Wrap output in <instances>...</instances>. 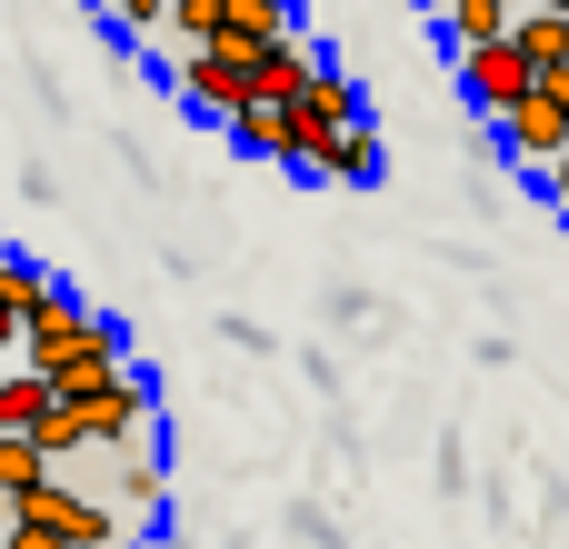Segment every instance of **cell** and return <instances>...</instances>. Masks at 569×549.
Instances as JSON below:
<instances>
[{"label":"cell","instance_id":"21","mask_svg":"<svg viewBox=\"0 0 569 549\" xmlns=\"http://www.w3.org/2000/svg\"><path fill=\"white\" fill-rule=\"evenodd\" d=\"M0 549H70V540H50V530H0Z\"/></svg>","mask_w":569,"mask_h":549},{"label":"cell","instance_id":"1","mask_svg":"<svg viewBox=\"0 0 569 549\" xmlns=\"http://www.w3.org/2000/svg\"><path fill=\"white\" fill-rule=\"evenodd\" d=\"M0 530H50V540H70V549H120V510L90 500L80 480H40L30 500H10Z\"/></svg>","mask_w":569,"mask_h":549},{"label":"cell","instance_id":"17","mask_svg":"<svg viewBox=\"0 0 569 549\" xmlns=\"http://www.w3.org/2000/svg\"><path fill=\"white\" fill-rule=\"evenodd\" d=\"M30 440H40V450H50V470H70V460H80V450H90V440H80V400H50V420H40V430H30Z\"/></svg>","mask_w":569,"mask_h":549},{"label":"cell","instance_id":"13","mask_svg":"<svg viewBox=\"0 0 569 549\" xmlns=\"http://www.w3.org/2000/svg\"><path fill=\"white\" fill-rule=\"evenodd\" d=\"M510 40H520V60H530V70H569V20H560V10H520V20H510Z\"/></svg>","mask_w":569,"mask_h":549},{"label":"cell","instance_id":"4","mask_svg":"<svg viewBox=\"0 0 569 549\" xmlns=\"http://www.w3.org/2000/svg\"><path fill=\"white\" fill-rule=\"evenodd\" d=\"M530 90H540V70L520 60V40H480V50H460V100H470L490 130H500Z\"/></svg>","mask_w":569,"mask_h":549},{"label":"cell","instance_id":"12","mask_svg":"<svg viewBox=\"0 0 569 549\" xmlns=\"http://www.w3.org/2000/svg\"><path fill=\"white\" fill-rule=\"evenodd\" d=\"M270 40H290V0H230L220 50H270Z\"/></svg>","mask_w":569,"mask_h":549},{"label":"cell","instance_id":"8","mask_svg":"<svg viewBox=\"0 0 569 549\" xmlns=\"http://www.w3.org/2000/svg\"><path fill=\"white\" fill-rule=\"evenodd\" d=\"M110 510H160V440L110 450Z\"/></svg>","mask_w":569,"mask_h":549},{"label":"cell","instance_id":"10","mask_svg":"<svg viewBox=\"0 0 569 549\" xmlns=\"http://www.w3.org/2000/svg\"><path fill=\"white\" fill-rule=\"evenodd\" d=\"M320 180H340V190H370L380 180V130L360 120V130H340L330 150H320Z\"/></svg>","mask_w":569,"mask_h":549},{"label":"cell","instance_id":"9","mask_svg":"<svg viewBox=\"0 0 569 549\" xmlns=\"http://www.w3.org/2000/svg\"><path fill=\"white\" fill-rule=\"evenodd\" d=\"M50 400H60V390H50L40 370H20V360H10V370H0V440H10V430L30 440V430L50 420Z\"/></svg>","mask_w":569,"mask_h":549},{"label":"cell","instance_id":"5","mask_svg":"<svg viewBox=\"0 0 569 549\" xmlns=\"http://www.w3.org/2000/svg\"><path fill=\"white\" fill-rule=\"evenodd\" d=\"M250 60H260V50H180L170 80H180V100H190L200 120H240V110H250Z\"/></svg>","mask_w":569,"mask_h":549},{"label":"cell","instance_id":"3","mask_svg":"<svg viewBox=\"0 0 569 549\" xmlns=\"http://www.w3.org/2000/svg\"><path fill=\"white\" fill-rule=\"evenodd\" d=\"M500 150H510L520 170H550L569 150V70H540V90L500 120Z\"/></svg>","mask_w":569,"mask_h":549},{"label":"cell","instance_id":"15","mask_svg":"<svg viewBox=\"0 0 569 549\" xmlns=\"http://www.w3.org/2000/svg\"><path fill=\"white\" fill-rule=\"evenodd\" d=\"M230 140H240L250 160H290V110H260V100H250V110L230 120Z\"/></svg>","mask_w":569,"mask_h":549},{"label":"cell","instance_id":"22","mask_svg":"<svg viewBox=\"0 0 569 549\" xmlns=\"http://www.w3.org/2000/svg\"><path fill=\"white\" fill-rule=\"evenodd\" d=\"M530 10H560V20H569V0H530Z\"/></svg>","mask_w":569,"mask_h":549},{"label":"cell","instance_id":"23","mask_svg":"<svg viewBox=\"0 0 569 549\" xmlns=\"http://www.w3.org/2000/svg\"><path fill=\"white\" fill-rule=\"evenodd\" d=\"M0 270H10V250H0Z\"/></svg>","mask_w":569,"mask_h":549},{"label":"cell","instance_id":"20","mask_svg":"<svg viewBox=\"0 0 569 549\" xmlns=\"http://www.w3.org/2000/svg\"><path fill=\"white\" fill-rule=\"evenodd\" d=\"M10 360H20V310L0 300V370H10Z\"/></svg>","mask_w":569,"mask_h":549},{"label":"cell","instance_id":"7","mask_svg":"<svg viewBox=\"0 0 569 549\" xmlns=\"http://www.w3.org/2000/svg\"><path fill=\"white\" fill-rule=\"evenodd\" d=\"M80 330H90V310H80L70 290H60V300H40V310H30V330H20V370H40V380H50V370L80 350Z\"/></svg>","mask_w":569,"mask_h":549},{"label":"cell","instance_id":"2","mask_svg":"<svg viewBox=\"0 0 569 549\" xmlns=\"http://www.w3.org/2000/svg\"><path fill=\"white\" fill-rule=\"evenodd\" d=\"M360 120H370V100H360V80L320 60V80H310V90L290 100V170H310V180H320V150H330L340 130H360Z\"/></svg>","mask_w":569,"mask_h":549},{"label":"cell","instance_id":"18","mask_svg":"<svg viewBox=\"0 0 569 549\" xmlns=\"http://www.w3.org/2000/svg\"><path fill=\"white\" fill-rule=\"evenodd\" d=\"M110 10V30H130V40H160L170 30V0H100Z\"/></svg>","mask_w":569,"mask_h":549},{"label":"cell","instance_id":"6","mask_svg":"<svg viewBox=\"0 0 569 549\" xmlns=\"http://www.w3.org/2000/svg\"><path fill=\"white\" fill-rule=\"evenodd\" d=\"M310 80H320V50H310L300 30H290V40H270V50L250 60V100H260V110H290Z\"/></svg>","mask_w":569,"mask_h":549},{"label":"cell","instance_id":"16","mask_svg":"<svg viewBox=\"0 0 569 549\" xmlns=\"http://www.w3.org/2000/svg\"><path fill=\"white\" fill-rule=\"evenodd\" d=\"M0 300H10V310H20V330H30V310H40V300H60V280H50L40 260H20V250H10V270H0Z\"/></svg>","mask_w":569,"mask_h":549},{"label":"cell","instance_id":"14","mask_svg":"<svg viewBox=\"0 0 569 549\" xmlns=\"http://www.w3.org/2000/svg\"><path fill=\"white\" fill-rule=\"evenodd\" d=\"M220 30H230V0H170V50H220Z\"/></svg>","mask_w":569,"mask_h":549},{"label":"cell","instance_id":"11","mask_svg":"<svg viewBox=\"0 0 569 549\" xmlns=\"http://www.w3.org/2000/svg\"><path fill=\"white\" fill-rule=\"evenodd\" d=\"M510 0H440V30H450V50H480V40H510Z\"/></svg>","mask_w":569,"mask_h":549},{"label":"cell","instance_id":"19","mask_svg":"<svg viewBox=\"0 0 569 549\" xmlns=\"http://www.w3.org/2000/svg\"><path fill=\"white\" fill-rule=\"evenodd\" d=\"M540 190L560 200V220H569V150H560V160H550V170H540Z\"/></svg>","mask_w":569,"mask_h":549}]
</instances>
